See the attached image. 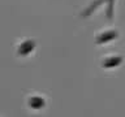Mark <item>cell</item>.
<instances>
[{"label":"cell","mask_w":125,"mask_h":117,"mask_svg":"<svg viewBox=\"0 0 125 117\" xmlns=\"http://www.w3.org/2000/svg\"><path fill=\"white\" fill-rule=\"evenodd\" d=\"M35 40L33 39H27V40H23L21 44L17 47V55L18 56H27V55L33 53L35 49Z\"/></svg>","instance_id":"6da1fadb"},{"label":"cell","mask_w":125,"mask_h":117,"mask_svg":"<svg viewBox=\"0 0 125 117\" xmlns=\"http://www.w3.org/2000/svg\"><path fill=\"white\" fill-rule=\"evenodd\" d=\"M117 31L116 30H109V31H104L103 34H100V35H98L96 37V43L98 44H103V43H108V42H111L112 39H115L117 38Z\"/></svg>","instance_id":"7a4b0ae2"},{"label":"cell","mask_w":125,"mask_h":117,"mask_svg":"<svg viewBox=\"0 0 125 117\" xmlns=\"http://www.w3.org/2000/svg\"><path fill=\"white\" fill-rule=\"evenodd\" d=\"M27 104L31 109H42L46 105V100L41 96H31L27 100Z\"/></svg>","instance_id":"3957f363"},{"label":"cell","mask_w":125,"mask_h":117,"mask_svg":"<svg viewBox=\"0 0 125 117\" xmlns=\"http://www.w3.org/2000/svg\"><path fill=\"white\" fill-rule=\"evenodd\" d=\"M121 62H123V57L113 56V57L105 58L103 61V64H102V66H103V68H113V66H119Z\"/></svg>","instance_id":"277c9868"},{"label":"cell","mask_w":125,"mask_h":117,"mask_svg":"<svg viewBox=\"0 0 125 117\" xmlns=\"http://www.w3.org/2000/svg\"><path fill=\"white\" fill-rule=\"evenodd\" d=\"M102 3H103V0H95L94 3H91V5L87 7V9H86V10L83 12V16H85V17H87V16H90V14H91L94 10L96 9L98 7L102 5Z\"/></svg>","instance_id":"5b68a950"},{"label":"cell","mask_w":125,"mask_h":117,"mask_svg":"<svg viewBox=\"0 0 125 117\" xmlns=\"http://www.w3.org/2000/svg\"><path fill=\"white\" fill-rule=\"evenodd\" d=\"M113 4L115 0H107V9H105V16L108 20H112L113 17Z\"/></svg>","instance_id":"8992f818"}]
</instances>
